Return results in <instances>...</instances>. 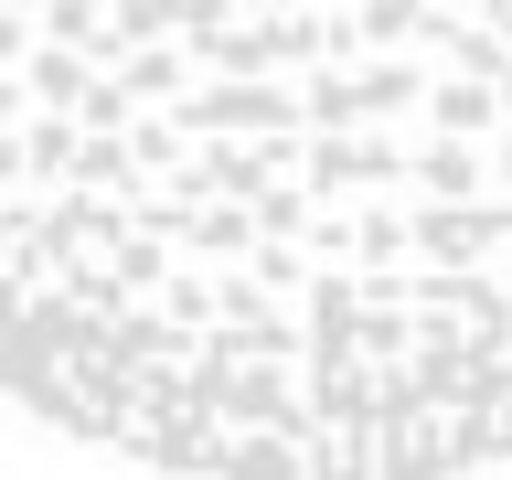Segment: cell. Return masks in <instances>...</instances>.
Returning a JSON list of instances; mask_svg holds the SVG:
<instances>
[{
	"mask_svg": "<svg viewBox=\"0 0 512 480\" xmlns=\"http://www.w3.org/2000/svg\"><path fill=\"white\" fill-rule=\"evenodd\" d=\"M0 395L171 480L512 459V11H0Z\"/></svg>",
	"mask_w": 512,
	"mask_h": 480,
	"instance_id": "6da1fadb",
	"label": "cell"
}]
</instances>
